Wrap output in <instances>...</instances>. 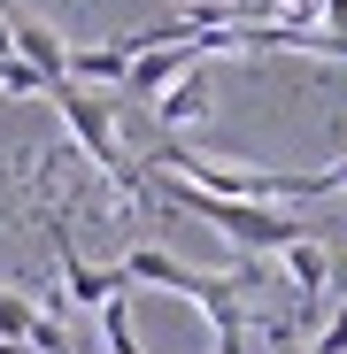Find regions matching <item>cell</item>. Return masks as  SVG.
I'll list each match as a JSON object with an SVG mask.
<instances>
[{"mask_svg":"<svg viewBox=\"0 0 347 354\" xmlns=\"http://www.w3.org/2000/svg\"><path fill=\"white\" fill-rule=\"evenodd\" d=\"M208 108H216V93H208V62H201V70H186V77L162 85V100H154V139H178V131L208 124Z\"/></svg>","mask_w":347,"mask_h":354,"instance_id":"6da1fadb","label":"cell"},{"mask_svg":"<svg viewBox=\"0 0 347 354\" xmlns=\"http://www.w3.org/2000/svg\"><path fill=\"white\" fill-rule=\"evenodd\" d=\"M278 262H285V277H294V292H301V316H317L324 301H339V277H332V262H324L317 239H294Z\"/></svg>","mask_w":347,"mask_h":354,"instance_id":"7a4b0ae2","label":"cell"},{"mask_svg":"<svg viewBox=\"0 0 347 354\" xmlns=\"http://www.w3.org/2000/svg\"><path fill=\"white\" fill-rule=\"evenodd\" d=\"M100 339H108L100 354H139V339H132V301H108V308H100Z\"/></svg>","mask_w":347,"mask_h":354,"instance_id":"3957f363","label":"cell"},{"mask_svg":"<svg viewBox=\"0 0 347 354\" xmlns=\"http://www.w3.org/2000/svg\"><path fill=\"white\" fill-rule=\"evenodd\" d=\"M0 93H8V100H46V85L16 62V54H0Z\"/></svg>","mask_w":347,"mask_h":354,"instance_id":"277c9868","label":"cell"},{"mask_svg":"<svg viewBox=\"0 0 347 354\" xmlns=\"http://www.w3.org/2000/svg\"><path fill=\"white\" fill-rule=\"evenodd\" d=\"M309 354H347V301H332V316L317 324V339H309Z\"/></svg>","mask_w":347,"mask_h":354,"instance_id":"5b68a950","label":"cell"},{"mask_svg":"<svg viewBox=\"0 0 347 354\" xmlns=\"http://www.w3.org/2000/svg\"><path fill=\"white\" fill-rule=\"evenodd\" d=\"M270 354H309V339H301V331H285V339H270Z\"/></svg>","mask_w":347,"mask_h":354,"instance_id":"8992f818","label":"cell"},{"mask_svg":"<svg viewBox=\"0 0 347 354\" xmlns=\"http://www.w3.org/2000/svg\"><path fill=\"white\" fill-rule=\"evenodd\" d=\"M0 54H8V0H0Z\"/></svg>","mask_w":347,"mask_h":354,"instance_id":"52a82bcc","label":"cell"}]
</instances>
